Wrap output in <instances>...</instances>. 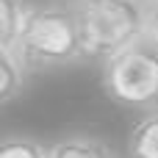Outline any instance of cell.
<instances>
[{
  "instance_id": "1",
  "label": "cell",
  "mask_w": 158,
  "mask_h": 158,
  "mask_svg": "<svg viewBox=\"0 0 158 158\" xmlns=\"http://www.w3.org/2000/svg\"><path fill=\"white\" fill-rule=\"evenodd\" d=\"M86 58L108 61L150 39L144 0H72Z\"/></svg>"
},
{
  "instance_id": "2",
  "label": "cell",
  "mask_w": 158,
  "mask_h": 158,
  "mask_svg": "<svg viewBox=\"0 0 158 158\" xmlns=\"http://www.w3.org/2000/svg\"><path fill=\"white\" fill-rule=\"evenodd\" d=\"M14 50H19L31 69H56L86 58L72 3L31 6Z\"/></svg>"
},
{
  "instance_id": "3",
  "label": "cell",
  "mask_w": 158,
  "mask_h": 158,
  "mask_svg": "<svg viewBox=\"0 0 158 158\" xmlns=\"http://www.w3.org/2000/svg\"><path fill=\"white\" fill-rule=\"evenodd\" d=\"M103 92L108 100L136 111H158V44L144 39L103 61Z\"/></svg>"
},
{
  "instance_id": "4",
  "label": "cell",
  "mask_w": 158,
  "mask_h": 158,
  "mask_svg": "<svg viewBox=\"0 0 158 158\" xmlns=\"http://www.w3.org/2000/svg\"><path fill=\"white\" fill-rule=\"evenodd\" d=\"M31 72L33 69L19 56V50H0V94H3V103H11L19 97Z\"/></svg>"
},
{
  "instance_id": "5",
  "label": "cell",
  "mask_w": 158,
  "mask_h": 158,
  "mask_svg": "<svg viewBox=\"0 0 158 158\" xmlns=\"http://www.w3.org/2000/svg\"><path fill=\"white\" fill-rule=\"evenodd\" d=\"M131 158H158V111H147L128 133Z\"/></svg>"
},
{
  "instance_id": "6",
  "label": "cell",
  "mask_w": 158,
  "mask_h": 158,
  "mask_svg": "<svg viewBox=\"0 0 158 158\" xmlns=\"http://www.w3.org/2000/svg\"><path fill=\"white\" fill-rule=\"evenodd\" d=\"M31 3L25 0H0V50H14L25 28Z\"/></svg>"
},
{
  "instance_id": "7",
  "label": "cell",
  "mask_w": 158,
  "mask_h": 158,
  "mask_svg": "<svg viewBox=\"0 0 158 158\" xmlns=\"http://www.w3.org/2000/svg\"><path fill=\"white\" fill-rule=\"evenodd\" d=\"M50 158H114L106 142L92 136H67L50 144Z\"/></svg>"
},
{
  "instance_id": "8",
  "label": "cell",
  "mask_w": 158,
  "mask_h": 158,
  "mask_svg": "<svg viewBox=\"0 0 158 158\" xmlns=\"http://www.w3.org/2000/svg\"><path fill=\"white\" fill-rule=\"evenodd\" d=\"M0 158H50V147L28 136H6Z\"/></svg>"
},
{
  "instance_id": "9",
  "label": "cell",
  "mask_w": 158,
  "mask_h": 158,
  "mask_svg": "<svg viewBox=\"0 0 158 158\" xmlns=\"http://www.w3.org/2000/svg\"><path fill=\"white\" fill-rule=\"evenodd\" d=\"M153 42H156V44H158V36H156V39H153Z\"/></svg>"
}]
</instances>
